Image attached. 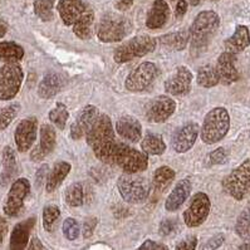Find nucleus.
<instances>
[{
	"label": "nucleus",
	"mask_w": 250,
	"mask_h": 250,
	"mask_svg": "<svg viewBox=\"0 0 250 250\" xmlns=\"http://www.w3.org/2000/svg\"><path fill=\"white\" fill-rule=\"evenodd\" d=\"M159 74V68L151 62H144L133 69L126 78L125 85L131 92H142L147 89Z\"/></svg>",
	"instance_id": "obj_10"
},
{
	"label": "nucleus",
	"mask_w": 250,
	"mask_h": 250,
	"mask_svg": "<svg viewBox=\"0 0 250 250\" xmlns=\"http://www.w3.org/2000/svg\"><path fill=\"white\" fill-rule=\"evenodd\" d=\"M56 131L50 125H43L41 127V144L30 153L33 161H42L47 155L54 150L56 146Z\"/></svg>",
	"instance_id": "obj_20"
},
{
	"label": "nucleus",
	"mask_w": 250,
	"mask_h": 250,
	"mask_svg": "<svg viewBox=\"0 0 250 250\" xmlns=\"http://www.w3.org/2000/svg\"><path fill=\"white\" fill-rule=\"evenodd\" d=\"M34 224H36V219L30 218L28 220L23 221V223H19L15 225L12 235H10V249L21 250L27 248V244L29 243L30 231L34 227Z\"/></svg>",
	"instance_id": "obj_24"
},
{
	"label": "nucleus",
	"mask_w": 250,
	"mask_h": 250,
	"mask_svg": "<svg viewBox=\"0 0 250 250\" xmlns=\"http://www.w3.org/2000/svg\"><path fill=\"white\" fill-rule=\"evenodd\" d=\"M141 148L147 155L159 156L166 151V144L162 137L156 133H147L141 141Z\"/></svg>",
	"instance_id": "obj_29"
},
{
	"label": "nucleus",
	"mask_w": 250,
	"mask_h": 250,
	"mask_svg": "<svg viewBox=\"0 0 250 250\" xmlns=\"http://www.w3.org/2000/svg\"><path fill=\"white\" fill-rule=\"evenodd\" d=\"M120 195L125 201L130 204H139L147 199L150 194V184L145 177L137 174L125 172L117 181Z\"/></svg>",
	"instance_id": "obj_6"
},
{
	"label": "nucleus",
	"mask_w": 250,
	"mask_h": 250,
	"mask_svg": "<svg viewBox=\"0 0 250 250\" xmlns=\"http://www.w3.org/2000/svg\"><path fill=\"white\" fill-rule=\"evenodd\" d=\"M97 225V219L96 218H89L83 223V236L84 238H89L93 234V230Z\"/></svg>",
	"instance_id": "obj_45"
},
{
	"label": "nucleus",
	"mask_w": 250,
	"mask_h": 250,
	"mask_svg": "<svg viewBox=\"0 0 250 250\" xmlns=\"http://www.w3.org/2000/svg\"><path fill=\"white\" fill-rule=\"evenodd\" d=\"M220 82L218 76V72L211 65H205L201 67L197 71V84L204 87V88H211Z\"/></svg>",
	"instance_id": "obj_34"
},
{
	"label": "nucleus",
	"mask_w": 250,
	"mask_h": 250,
	"mask_svg": "<svg viewBox=\"0 0 250 250\" xmlns=\"http://www.w3.org/2000/svg\"><path fill=\"white\" fill-rule=\"evenodd\" d=\"M200 133L199 125L190 122L181 126L176 130L174 137H172V147L177 153H185L195 145L197 136Z\"/></svg>",
	"instance_id": "obj_17"
},
{
	"label": "nucleus",
	"mask_w": 250,
	"mask_h": 250,
	"mask_svg": "<svg viewBox=\"0 0 250 250\" xmlns=\"http://www.w3.org/2000/svg\"><path fill=\"white\" fill-rule=\"evenodd\" d=\"M94 14L92 10H89L87 14L83 17L81 21H77L76 24L72 25L73 33L80 39H89L92 36V27H93Z\"/></svg>",
	"instance_id": "obj_32"
},
{
	"label": "nucleus",
	"mask_w": 250,
	"mask_h": 250,
	"mask_svg": "<svg viewBox=\"0 0 250 250\" xmlns=\"http://www.w3.org/2000/svg\"><path fill=\"white\" fill-rule=\"evenodd\" d=\"M170 18V8L165 0H155L147 14L146 24L150 29H160Z\"/></svg>",
	"instance_id": "obj_23"
},
{
	"label": "nucleus",
	"mask_w": 250,
	"mask_h": 250,
	"mask_svg": "<svg viewBox=\"0 0 250 250\" xmlns=\"http://www.w3.org/2000/svg\"><path fill=\"white\" fill-rule=\"evenodd\" d=\"M236 54H232L230 52H224L220 54L216 63V72H218L219 80L221 83L225 84H231V83L236 82L239 80V72L235 67V61H236Z\"/></svg>",
	"instance_id": "obj_19"
},
{
	"label": "nucleus",
	"mask_w": 250,
	"mask_h": 250,
	"mask_svg": "<svg viewBox=\"0 0 250 250\" xmlns=\"http://www.w3.org/2000/svg\"><path fill=\"white\" fill-rule=\"evenodd\" d=\"M116 131L128 142H139L142 139V126L140 121L132 116H122L116 122Z\"/></svg>",
	"instance_id": "obj_21"
},
{
	"label": "nucleus",
	"mask_w": 250,
	"mask_h": 250,
	"mask_svg": "<svg viewBox=\"0 0 250 250\" xmlns=\"http://www.w3.org/2000/svg\"><path fill=\"white\" fill-rule=\"evenodd\" d=\"M239 249H241V250H250V243H247V244H243V245H240V247H239Z\"/></svg>",
	"instance_id": "obj_54"
},
{
	"label": "nucleus",
	"mask_w": 250,
	"mask_h": 250,
	"mask_svg": "<svg viewBox=\"0 0 250 250\" xmlns=\"http://www.w3.org/2000/svg\"><path fill=\"white\" fill-rule=\"evenodd\" d=\"M176 230H177L176 220H172V219H165V220H162L161 223H160L159 231L161 235L164 236L171 235V234H174Z\"/></svg>",
	"instance_id": "obj_43"
},
{
	"label": "nucleus",
	"mask_w": 250,
	"mask_h": 250,
	"mask_svg": "<svg viewBox=\"0 0 250 250\" xmlns=\"http://www.w3.org/2000/svg\"><path fill=\"white\" fill-rule=\"evenodd\" d=\"M57 9H58L63 23L68 27H72L73 24L81 21L89 10H92L89 6L83 3L82 0H61Z\"/></svg>",
	"instance_id": "obj_16"
},
{
	"label": "nucleus",
	"mask_w": 250,
	"mask_h": 250,
	"mask_svg": "<svg viewBox=\"0 0 250 250\" xmlns=\"http://www.w3.org/2000/svg\"><path fill=\"white\" fill-rule=\"evenodd\" d=\"M6 33V24L4 21H0V38L5 36Z\"/></svg>",
	"instance_id": "obj_53"
},
{
	"label": "nucleus",
	"mask_w": 250,
	"mask_h": 250,
	"mask_svg": "<svg viewBox=\"0 0 250 250\" xmlns=\"http://www.w3.org/2000/svg\"><path fill=\"white\" fill-rule=\"evenodd\" d=\"M24 56V49L14 42L0 43V59L5 62H19Z\"/></svg>",
	"instance_id": "obj_31"
},
{
	"label": "nucleus",
	"mask_w": 250,
	"mask_h": 250,
	"mask_svg": "<svg viewBox=\"0 0 250 250\" xmlns=\"http://www.w3.org/2000/svg\"><path fill=\"white\" fill-rule=\"evenodd\" d=\"M3 172L0 175V186L4 188L10 183V180L18 172V165H17V157L12 147L6 146L3 151Z\"/></svg>",
	"instance_id": "obj_27"
},
{
	"label": "nucleus",
	"mask_w": 250,
	"mask_h": 250,
	"mask_svg": "<svg viewBox=\"0 0 250 250\" xmlns=\"http://www.w3.org/2000/svg\"><path fill=\"white\" fill-rule=\"evenodd\" d=\"M38 121L36 117H28L23 120L15 128V144L19 152H27L37 139Z\"/></svg>",
	"instance_id": "obj_15"
},
{
	"label": "nucleus",
	"mask_w": 250,
	"mask_h": 250,
	"mask_svg": "<svg viewBox=\"0 0 250 250\" xmlns=\"http://www.w3.org/2000/svg\"><path fill=\"white\" fill-rule=\"evenodd\" d=\"M250 44L249 29L244 25H239L229 39L225 41V50L232 54H238Z\"/></svg>",
	"instance_id": "obj_26"
},
{
	"label": "nucleus",
	"mask_w": 250,
	"mask_h": 250,
	"mask_svg": "<svg viewBox=\"0 0 250 250\" xmlns=\"http://www.w3.org/2000/svg\"><path fill=\"white\" fill-rule=\"evenodd\" d=\"M5 231H6L5 220H3V219L0 218V243L3 241L4 235H5Z\"/></svg>",
	"instance_id": "obj_52"
},
{
	"label": "nucleus",
	"mask_w": 250,
	"mask_h": 250,
	"mask_svg": "<svg viewBox=\"0 0 250 250\" xmlns=\"http://www.w3.org/2000/svg\"><path fill=\"white\" fill-rule=\"evenodd\" d=\"M212 1H215V0H212Z\"/></svg>",
	"instance_id": "obj_57"
},
{
	"label": "nucleus",
	"mask_w": 250,
	"mask_h": 250,
	"mask_svg": "<svg viewBox=\"0 0 250 250\" xmlns=\"http://www.w3.org/2000/svg\"><path fill=\"white\" fill-rule=\"evenodd\" d=\"M140 250H164L167 249V247L164 244H160L157 241H152V240H146L141 247L139 248Z\"/></svg>",
	"instance_id": "obj_47"
},
{
	"label": "nucleus",
	"mask_w": 250,
	"mask_h": 250,
	"mask_svg": "<svg viewBox=\"0 0 250 250\" xmlns=\"http://www.w3.org/2000/svg\"><path fill=\"white\" fill-rule=\"evenodd\" d=\"M230 127L229 113L223 107H216L206 115L200 136L203 142L208 145L216 144L227 136Z\"/></svg>",
	"instance_id": "obj_3"
},
{
	"label": "nucleus",
	"mask_w": 250,
	"mask_h": 250,
	"mask_svg": "<svg viewBox=\"0 0 250 250\" xmlns=\"http://www.w3.org/2000/svg\"><path fill=\"white\" fill-rule=\"evenodd\" d=\"M176 103L168 96H159L150 102L146 111V117L152 124H162L174 115Z\"/></svg>",
	"instance_id": "obj_13"
},
{
	"label": "nucleus",
	"mask_w": 250,
	"mask_h": 250,
	"mask_svg": "<svg viewBox=\"0 0 250 250\" xmlns=\"http://www.w3.org/2000/svg\"><path fill=\"white\" fill-rule=\"evenodd\" d=\"M69 171H71V165L68 162H57L52 171L48 174L47 185H45L47 192H53L54 190H57L63 183V180L68 176Z\"/></svg>",
	"instance_id": "obj_28"
},
{
	"label": "nucleus",
	"mask_w": 250,
	"mask_h": 250,
	"mask_svg": "<svg viewBox=\"0 0 250 250\" xmlns=\"http://www.w3.org/2000/svg\"><path fill=\"white\" fill-rule=\"evenodd\" d=\"M100 112H98L97 107L94 106H85L84 108L81 111L78 117L76 118L71 127V137L73 140L82 139L83 136L88 133L92 126L96 124Z\"/></svg>",
	"instance_id": "obj_18"
},
{
	"label": "nucleus",
	"mask_w": 250,
	"mask_h": 250,
	"mask_svg": "<svg viewBox=\"0 0 250 250\" xmlns=\"http://www.w3.org/2000/svg\"><path fill=\"white\" fill-rule=\"evenodd\" d=\"M209 162L211 165H221V164H225L228 160V152L224 147H219L216 150H214L212 152H210L209 155Z\"/></svg>",
	"instance_id": "obj_42"
},
{
	"label": "nucleus",
	"mask_w": 250,
	"mask_h": 250,
	"mask_svg": "<svg viewBox=\"0 0 250 250\" xmlns=\"http://www.w3.org/2000/svg\"><path fill=\"white\" fill-rule=\"evenodd\" d=\"M61 218V210L58 206L49 205L43 210V227L48 232L54 231L57 227V221Z\"/></svg>",
	"instance_id": "obj_36"
},
{
	"label": "nucleus",
	"mask_w": 250,
	"mask_h": 250,
	"mask_svg": "<svg viewBox=\"0 0 250 250\" xmlns=\"http://www.w3.org/2000/svg\"><path fill=\"white\" fill-rule=\"evenodd\" d=\"M188 12V1L186 0H177L176 8H175V15L177 18H183Z\"/></svg>",
	"instance_id": "obj_48"
},
{
	"label": "nucleus",
	"mask_w": 250,
	"mask_h": 250,
	"mask_svg": "<svg viewBox=\"0 0 250 250\" xmlns=\"http://www.w3.org/2000/svg\"><path fill=\"white\" fill-rule=\"evenodd\" d=\"M188 1L191 3V5H199L203 0H188Z\"/></svg>",
	"instance_id": "obj_55"
},
{
	"label": "nucleus",
	"mask_w": 250,
	"mask_h": 250,
	"mask_svg": "<svg viewBox=\"0 0 250 250\" xmlns=\"http://www.w3.org/2000/svg\"><path fill=\"white\" fill-rule=\"evenodd\" d=\"M219 24L220 18L212 10H205L197 15L190 28L192 53H201L206 49L210 38L219 28Z\"/></svg>",
	"instance_id": "obj_2"
},
{
	"label": "nucleus",
	"mask_w": 250,
	"mask_h": 250,
	"mask_svg": "<svg viewBox=\"0 0 250 250\" xmlns=\"http://www.w3.org/2000/svg\"><path fill=\"white\" fill-rule=\"evenodd\" d=\"M29 249H44V247H43V244H42V243L38 240V239L33 238L32 240H30Z\"/></svg>",
	"instance_id": "obj_51"
},
{
	"label": "nucleus",
	"mask_w": 250,
	"mask_h": 250,
	"mask_svg": "<svg viewBox=\"0 0 250 250\" xmlns=\"http://www.w3.org/2000/svg\"><path fill=\"white\" fill-rule=\"evenodd\" d=\"M174 179L175 171L171 167H168V166H161V167H159L155 171L152 183L153 186H155L157 190L162 191V190H165V188L174 181Z\"/></svg>",
	"instance_id": "obj_33"
},
{
	"label": "nucleus",
	"mask_w": 250,
	"mask_h": 250,
	"mask_svg": "<svg viewBox=\"0 0 250 250\" xmlns=\"http://www.w3.org/2000/svg\"><path fill=\"white\" fill-rule=\"evenodd\" d=\"M65 77L61 73H49L41 81L38 85L39 97L48 100L59 93V91L64 87Z\"/></svg>",
	"instance_id": "obj_25"
},
{
	"label": "nucleus",
	"mask_w": 250,
	"mask_h": 250,
	"mask_svg": "<svg viewBox=\"0 0 250 250\" xmlns=\"http://www.w3.org/2000/svg\"><path fill=\"white\" fill-rule=\"evenodd\" d=\"M131 30H132V24L124 15L108 13L101 19L97 37L101 42L104 43L121 42L130 34Z\"/></svg>",
	"instance_id": "obj_4"
},
{
	"label": "nucleus",
	"mask_w": 250,
	"mask_h": 250,
	"mask_svg": "<svg viewBox=\"0 0 250 250\" xmlns=\"http://www.w3.org/2000/svg\"><path fill=\"white\" fill-rule=\"evenodd\" d=\"M224 243V235L223 234H218L214 238L210 239L208 243L203 247V249H218L221 244Z\"/></svg>",
	"instance_id": "obj_46"
},
{
	"label": "nucleus",
	"mask_w": 250,
	"mask_h": 250,
	"mask_svg": "<svg viewBox=\"0 0 250 250\" xmlns=\"http://www.w3.org/2000/svg\"><path fill=\"white\" fill-rule=\"evenodd\" d=\"M23 77V69L18 62H6L0 68V100H13L21 89Z\"/></svg>",
	"instance_id": "obj_9"
},
{
	"label": "nucleus",
	"mask_w": 250,
	"mask_h": 250,
	"mask_svg": "<svg viewBox=\"0 0 250 250\" xmlns=\"http://www.w3.org/2000/svg\"><path fill=\"white\" fill-rule=\"evenodd\" d=\"M85 140L100 161L108 165L113 164V151L117 141L115 137L113 125L108 116H98L96 124L85 135Z\"/></svg>",
	"instance_id": "obj_1"
},
{
	"label": "nucleus",
	"mask_w": 250,
	"mask_h": 250,
	"mask_svg": "<svg viewBox=\"0 0 250 250\" xmlns=\"http://www.w3.org/2000/svg\"><path fill=\"white\" fill-rule=\"evenodd\" d=\"M133 4V0H117V9L121 10V12H125V10L130 9Z\"/></svg>",
	"instance_id": "obj_50"
},
{
	"label": "nucleus",
	"mask_w": 250,
	"mask_h": 250,
	"mask_svg": "<svg viewBox=\"0 0 250 250\" xmlns=\"http://www.w3.org/2000/svg\"><path fill=\"white\" fill-rule=\"evenodd\" d=\"M56 0H36L34 12L43 21H50L53 19V5Z\"/></svg>",
	"instance_id": "obj_39"
},
{
	"label": "nucleus",
	"mask_w": 250,
	"mask_h": 250,
	"mask_svg": "<svg viewBox=\"0 0 250 250\" xmlns=\"http://www.w3.org/2000/svg\"><path fill=\"white\" fill-rule=\"evenodd\" d=\"M192 73L185 65L177 67L165 82V91L174 96L188 94L191 89Z\"/></svg>",
	"instance_id": "obj_14"
},
{
	"label": "nucleus",
	"mask_w": 250,
	"mask_h": 250,
	"mask_svg": "<svg viewBox=\"0 0 250 250\" xmlns=\"http://www.w3.org/2000/svg\"><path fill=\"white\" fill-rule=\"evenodd\" d=\"M235 231L241 239H250V205H248L239 215Z\"/></svg>",
	"instance_id": "obj_37"
},
{
	"label": "nucleus",
	"mask_w": 250,
	"mask_h": 250,
	"mask_svg": "<svg viewBox=\"0 0 250 250\" xmlns=\"http://www.w3.org/2000/svg\"><path fill=\"white\" fill-rule=\"evenodd\" d=\"M188 41H190V32L186 30H179L161 37L162 44L174 50H183L188 45Z\"/></svg>",
	"instance_id": "obj_30"
},
{
	"label": "nucleus",
	"mask_w": 250,
	"mask_h": 250,
	"mask_svg": "<svg viewBox=\"0 0 250 250\" xmlns=\"http://www.w3.org/2000/svg\"><path fill=\"white\" fill-rule=\"evenodd\" d=\"M113 164L121 167L125 172L137 174L142 172L148 166V155L144 151L130 147L128 145L116 144L113 151Z\"/></svg>",
	"instance_id": "obj_5"
},
{
	"label": "nucleus",
	"mask_w": 250,
	"mask_h": 250,
	"mask_svg": "<svg viewBox=\"0 0 250 250\" xmlns=\"http://www.w3.org/2000/svg\"><path fill=\"white\" fill-rule=\"evenodd\" d=\"M80 225L77 223V220L72 218L65 219L63 223V234L68 240H76L80 236Z\"/></svg>",
	"instance_id": "obj_41"
},
{
	"label": "nucleus",
	"mask_w": 250,
	"mask_h": 250,
	"mask_svg": "<svg viewBox=\"0 0 250 250\" xmlns=\"http://www.w3.org/2000/svg\"><path fill=\"white\" fill-rule=\"evenodd\" d=\"M210 208H211V204H210V199L208 195L204 192L195 194L190 201L188 208L184 212V223L186 224V227H200L209 216Z\"/></svg>",
	"instance_id": "obj_11"
},
{
	"label": "nucleus",
	"mask_w": 250,
	"mask_h": 250,
	"mask_svg": "<svg viewBox=\"0 0 250 250\" xmlns=\"http://www.w3.org/2000/svg\"><path fill=\"white\" fill-rule=\"evenodd\" d=\"M30 191V184L27 179H18L10 188L4 204V212L8 216H17L23 208L24 200L27 199Z\"/></svg>",
	"instance_id": "obj_12"
},
{
	"label": "nucleus",
	"mask_w": 250,
	"mask_h": 250,
	"mask_svg": "<svg viewBox=\"0 0 250 250\" xmlns=\"http://www.w3.org/2000/svg\"><path fill=\"white\" fill-rule=\"evenodd\" d=\"M190 192H191V183H190V180L185 179L179 181L174 188V190H172V192L166 199V210L167 211H176V210H179L184 205V203L188 200V197L190 196Z\"/></svg>",
	"instance_id": "obj_22"
},
{
	"label": "nucleus",
	"mask_w": 250,
	"mask_h": 250,
	"mask_svg": "<svg viewBox=\"0 0 250 250\" xmlns=\"http://www.w3.org/2000/svg\"><path fill=\"white\" fill-rule=\"evenodd\" d=\"M68 117H69L68 108L65 107V104H63V103H57V106L49 112L50 122H53L59 130H64Z\"/></svg>",
	"instance_id": "obj_38"
},
{
	"label": "nucleus",
	"mask_w": 250,
	"mask_h": 250,
	"mask_svg": "<svg viewBox=\"0 0 250 250\" xmlns=\"http://www.w3.org/2000/svg\"><path fill=\"white\" fill-rule=\"evenodd\" d=\"M172 1H177V0H172Z\"/></svg>",
	"instance_id": "obj_56"
},
{
	"label": "nucleus",
	"mask_w": 250,
	"mask_h": 250,
	"mask_svg": "<svg viewBox=\"0 0 250 250\" xmlns=\"http://www.w3.org/2000/svg\"><path fill=\"white\" fill-rule=\"evenodd\" d=\"M197 245V238L196 236H188V238H185L184 240L179 241L176 245V249L177 250H183V249H186V250H194L195 248H196Z\"/></svg>",
	"instance_id": "obj_44"
},
{
	"label": "nucleus",
	"mask_w": 250,
	"mask_h": 250,
	"mask_svg": "<svg viewBox=\"0 0 250 250\" xmlns=\"http://www.w3.org/2000/svg\"><path fill=\"white\" fill-rule=\"evenodd\" d=\"M47 172H48V166L47 165L42 166V167L39 168L38 174H37V186L42 185V183L44 181L45 176H47Z\"/></svg>",
	"instance_id": "obj_49"
},
{
	"label": "nucleus",
	"mask_w": 250,
	"mask_h": 250,
	"mask_svg": "<svg viewBox=\"0 0 250 250\" xmlns=\"http://www.w3.org/2000/svg\"><path fill=\"white\" fill-rule=\"evenodd\" d=\"M19 111V107L17 104H10L8 107H4L0 109V131L5 130L9 126L10 122L15 118Z\"/></svg>",
	"instance_id": "obj_40"
},
{
	"label": "nucleus",
	"mask_w": 250,
	"mask_h": 250,
	"mask_svg": "<svg viewBox=\"0 0 250 250\" xmlns=\"http://www.w3.org/2000/svg\"><path fill=\"white\" fill-rule=\"evenodd\" d=\"M223 188L236 200H244L250 194V159L245 160L224 179Z\"/></svg>",
	"instance_id": "obj_8"
},
{
	"label": "nucleus",
	"mask_w": 250,
	"mask_h": 250,
	"mask_svg": "<svg viewBox=\"0 0 250 250\" xmlns=\"http://www.w3.org/2000/svg\"><path fill=\"white\" fill-rule=\"evenodd\" d=\"M84 186L81 183L72 184L69 188L65 190V203L72 208L83 205L84 203Z\"/></svg>",
	"instance_id": "obj_35"
},
{
	"label": "nucleus",
	"mask_w": 250,
	"mask_h": 250,
	"mask_svg": "<svg viewBox=\"0 0 250 250\" xmlns=\"http://www.w3.org/2000/svg\"><path fill=\"white\" fill-rule=\"evenodd\" d=\"M155 48H156V39L150 36H137L121 44L115 50L113 59L116 63L122 64L151 53L155 50Z\"/></svg>",
	"instance_id": "obj_7"
}]
</instances>
